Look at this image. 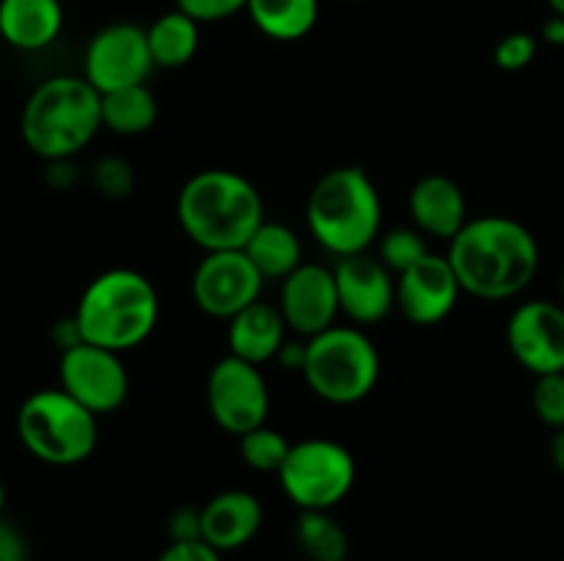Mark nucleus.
Here are the masks:
<instances>
[{
    "label": "nucleus",
    "instance_id": "58836bf2",
    "mask_svg": "<svg viewBox=\"0 0 564 561\" xmlns=\"http://www.w3.org/2000/svg\"><path fill=\"white\" fill-rule=\"evenodd\" d=\"M3 506H6V484L0 479V515H3Z\"/></svg>",
    "mask_w": 564,
    "mask_h": 561
},
{
    "label": "nucleus",
    "instance_id": "2f4dec72",
    "mask_svg": "<svg viewBox=\"0 0 564 561\" xmlns=\"http://www.w3.org/2000/svg\"><path fill=\"white\" fill-rule=\"evenodd\" d=\"M154 561H224V553H218L204 539H187V542H169Z\"/></svg>",
    "mask_w": 564,
    "mask_h": 561
},
{
    "label": "nucleus",
    "instance_id": "7ed1b4c3",
    "mask_svg": "<svg viewBox=\"0 0 564 561\" xmlns=\"http://www.w3.org/2000/svg\"><path fill=\"white\" fill-rule=\"evenodd\" d=\"M306 226L330 256L367 253L383 229V201L372 176L361 165L325 170L306 198Z\"/></svg>",
    "mask_w": 564,
    "mask_h": 561
},
{
    "label": "nucleus",
    "instance_id": "2eb2a0df",
    "mask_svg": "<svg viewBox=\"0 0 564 561\" xmlns=\"http://www.w3.org/2000/svg\"><path fill=\"white\" fill-rule=\"evenodd\" d=\"M460 280L449 258L430 251L413 267L397 275V308L402 317L419 328L441 324L460 302Z\"/></svg>",
    "mask_w": 564,
    "mask_h": 561
},
{
    "label": "nucleus",
    "instance_id": "e433bc0d",
    "mask_svg": "<svg viewBox=\"0 0 564 561\" xmlns=\"http://www.w3.org/2000/svg\"><path fill=\"white\" fill-rule=\"evenodd\" d=\"M549 457H551V462H554L556 471L564 473V429H556L554 438H551Z\"/></svg>",
    "mask_w": 564,
    "mask_h": 561
},
{
    "label": "nucleus",
    "instance_id": "a211bd4d",
    "mask_svg": "<svg viewBox=\"0 0 564 561\" xmlns=\"http://www.w3.org/2000/svg\"><path fill=\"white\" fill-rule=\"evenodd\" d=\"M262 522V501L248 490H224L202 506V539L218 553L246 548Z\"/></svg>",
    "mask_w": 564,
    "mask_h": 561
},
{
    "label": "nucleus",
    "instance_id": "7c9ffc66",
    "mask_svg": "<svg viewBox=\"0 0 564 561\" xmlns=\"http://www.w3.org/2000/svg\"><path fill=\"white\" fill-rule=\"evenodd\" d=\"M248 0H176V9L191 14L196 22H220L246 11Z\"/></svg>",
    "mask_w": 564,
    "mask_h": 561
},
{
    "label": "nucleus",
    "instance_id": "0eeeda50",
    "mask_svg": "<svg viewBox=\"0 0 564 561\" xmlns=\"http://www.w3.org/2000/svg\"><path fill=\"white\" fill-rule=\"evenodd\" d=\"M301 377L328 405H356L380 380V352L358 324H334L306 339Z\"/></svg>",
    "mask_w": 564,
    "mask_h": 561
},
{
    "label": "nucleus",
    "instance_id": "39448f33",
    "mask_svg": "<svg viewBox=\"0 0 564 561\" xmlns=\"http://www.w3.org/2000/svg\"><path fill=\"white\" fill-rule=\"evenodd\" d=\"M83 341L110 352L141 346L160 319V297L152 280L130 267H113L88 280L75 306Z\"/></svg>",
    "mask_w": 564,
    "mask_h": 561
},
{
    "label": "nucleus",
    "instance_id": "4468645a",
    "mask_svg": "<svg viewBox=\"0 0 564 561\" xmlns=\"http://www.w3.org/2000/svg\"><path fill=\"white\" fill-rule=\"evenodd\" d=\"M339 308L352 324H378L397 308V275L375 253L336 258L334 264Z\"/></svg>",
    "mask_w": 564,
    "mask_h": 561
},
{
    "label": "nucleus",
    "instance_id": "9b49d317",
    "mask_svg": "<svg viewBox=\"0 0 564 561\" xmlns=\"http://www.w3.org/2000/svg\"><path fill=\"white\" fill-rule=\"evenodd\" d=\"M154 61L149 53L147 28L135 22H113L97 31L83 55V77L99 94L141 86L152 75Z\"/></svg>",
    "mask_w": 564,
    "mask_h": 561
},
{
    "label": "nucleus",
    "instance_id": "c756f323",
    "mask_svg": "<svg viewBox=\"0 0 564 561\" xmlns=\"http://www.w3.org/2000/svg\"><path fill=\"white\" fill-rule=\"evenodd\" d=\"M538 58V36L527 31H512L501 36L494 47V64L501 72H521Z\"/></svg>",
    "mask_w": 564,
    "mask_h": 561
},
{
    "label": "nucleus",
    "instance_id": "1a4fd4ad",
    "mask_svg": "<svg viewBox=\"0 0 564 561\" xmlns=\"http://www.w3.org/2000/svg\"><path fill=\"white\" fill-rule=\"evenodd\" d=\"M209 418L229 435H246L268 424L270 388L262 366L224 355L207 374Z\"/></svg>",
    "mask_w": 564,
    "mask_h": 561
},
{
    "label": "nucleus",
    "instance_id": "412c9836",
    "mask_svg": "<svg viewBox=\"0 0 564 561\" xmlns=\"http://www.w3.org/2000/svg\"><path fill=\"white\" fill-rule=\"evenodd\" d=\"M147 42L154 69H182L196 58L202 44V22L182 9H171L147 28Z\"/></svg>",
    "mask_w": 564,
    "mask_h": 561
},
{
    "label": "nucleus",
    "instance_id": "f8f14e48",
    "mask_svg": "<svg viewBox=\"0 0 564 561\" xmlns=\"http://www.w3.org/2000/svg\"><path fill=\"white\" fill-rule=\"evenodd\" d=\"M264 278L246 251L204 253L191 278V295L198 311L229 322L262 295Z\"/></svg>",
    "mask_w": 564,
    "mask_h": 561
},
{
    "label": "nucleus",
    "instance_id": "423d86ee",
    "mask_svg": "<svg viewBox=\"0 0 564 561\" xmlns=\"http://www.w3.org/2000/svg\"><path fill=\"white\" fill-rule=\"evenodd\" d=\"M99 416L64 388L33 391L17 410V438L31 457L53 468H72L94 454Z\"/></svg>",
    "mask_w": 564,
    "mask_h": 561
},
{
    "label": "nucleus",
    "instance_id": "bb28decb",
    "mask_svg": "<svg viewBox=\"0 0 564 561\" xmlns=\"http://www.w3.org/2000/svg\"><path fill=\"white\" fill-rule=\"evenodd\" d=\"M430 253L427 237L416 229V226H400V229H391L386 234H380L378 240V258L391 270L394 275L405 273L408 267L424 258Z\"/></svg>",
    "mask_w": 564,
    "mask_h": 561
},
{
    "label": "nucleus",
    "instance_id": "c85d7f7f",
    "mask_svg": "<svg viewBox=\"0 0 564 561\" xmlns=\"http://www.w3.org/2000/svg\"><path fill=\"white\" fill-rule=\"evenodd\" d=\"M91 176L97 190L102 193L105 198H113V201L130 198L132 190H135V170H132V165L121 157L97 160Z\"/></svg>",
    "mask_w": 564,
    "mask_h": 561
},
{
    "label": "nucleus",
    "instance_id": "9d476101",
    "mask_svg": "<svg viewBox=\"0 0 564 561\" xmlns=\"http://www.w3.org/2000/svg\"><path fill=\"white\" fill-rule=\"evenodd\" d=\"M58 388L88 407L94 416H108L130 396V374L119 352L80 341L61 352Z\"/></svg>",
    "mask_w": 564,
    "mask_h": 561
},
{
    "label": "nucleus",
    "instance_id": "6ab92c4d",
    "mask_svg": "<svg viewBox=\"0 0 564 561\" xmlns=\"http://www.w3.org/2000/svg\"><path fill=\"white\" fill-rule=\"evenodd\" d=\"M286 330L290 328H286L281 308L257 300L229 319L226 346H229V355L262 366V363L275 361L286 341Z\"/></svg>",
    "mask_w": 564,
    "mask_h": 561
},
{
    "label": "nucleus",
    "instance_id": "72a5a7b5",
    "mask_svg": "<svg viewBox=\"0 0 564 561\" xmlns=\"http://www.w3.org/2000/svg\"><path fill=\"white\" fill-rule=\"evenodd\" d=\"M0 561H28L25 537L3 517H0Z\"/></svg>",
    "mask_w": 564,
    "mask_h": 561
},
{
    "label": "nucleus",
    "instance_id": "f03ea898",
    "mask_svg": "<svg viewBox=\"0 0 564 561\" xmlns=\"http://www.w3.org/2000/svg\"><path fill=\"white\" fill-rule=\"evenodd\" d=\"M176 220L204 253L242 251L264 223V201L251 179L229 168L193 174L176 196Z\"/></svg>",
    "mask_w": 564,
    "mask_h": 561
},
{
    "label": "nucleus",
    "instance_id": "4c0bfd02",
    "mask_svg": "<svg viewBox=\"0 0 564 561\" xmlns=\"http://www.w3.org/2000/svg\"><path fill=\"white\" fill-rule=\"evenodd\" d=\"M549 6H551V14L564 16V0H549Z\"/></svg>",
    "mask_w": 564,
    "mask_h": 561
},
{
    "label": "nucleus",
    "instance_id": "473e14b6",
    "mask_svg": "<svg viewBox=\"0 0 564 561\" xmlns=\"http://www.w3.org/2000/svg\"><path fill=\"white\" fill-rule=\"evenodd\" d=\"M202 539V509L182 506L169 517V542H187Z\"/></svg>",
    "mask_w": 564,
    "mask_h": 561
},
{
    "label": "nucleus",
    "instance_id": "ddd939ff",
    "mask_svg": "<svg viewBox=\"0 0 564 561\" xmlns=\"http://www.w3.org/2000/svg\"><path fill=\"white\" fill-rule=\"evenodd\" d=\"M507 346L534 377L564 372V306L554 300H527L510 314Z\"/></svg>",
    "mask_w": 564,
    "mask_h": 561
},
{
    "label": "nucleus",
    "instance_id": "cd10ccee",
    "mask_svg": "<svg viewBox=\"0 0 564 561\" xmlns=\"http://www.w3.org/2000/svg\"><path fill=\"white\" fill-rule=\"evenodd\" d=\"M532 410L538 421L551 427L554 432L564 429V372L534 377Z\"/></svg>",
    "mask_w": 564,
    "mask_h": 561
},
{
    "label": "nucleus",
    "instance_id": "f257e3e1",
    "mask_svg": "<svg viewBox=\"0 0 564 561\" xmlns=\"http://www.w3.org/2000/svg\"><path fill=\"white\" fill-rule=\"evenodd\" d=\"M446 258L466 295L499 302L529 289L540 270V242L521 220L482 215L452 237Z\"/></svg>",
    "mask_w": 564,
    "mask_h": 561
},
{
    "label": "nucleus",
    "instance_id": "5701e85b",
    "mask_svg": "<svg viewBox=\"0 0 564 561\" xmlns=\"http://www.w3.org/2000/svg\"><path fill=\"white\" fill-rule=\"evenodd\" d=\"M253 28L273 42H297L319 20V0H248Z\"/></svg>",
    "mask_w": 564,
    "mask_h": 561
},
{
    "label": "nucleus",
    "instance_id": "393cba45",
    "mask_svg": "<svg viewBox=\"0 0 564 561\" xmlns=\"http://www.w3.org/2000/svg\"><path fill=\"white\" fill-rule=\"evenodd\" d=\"M295 544L308 561H347L350 556V537L328 509H308L297 515Z\"/></svg>",
    "mask_w": 564,
    "mask_h": 561
},
{
    "label": "nucleus",
    "instance_id": "a878e982",
    "mask_svg": "<svg viewBox=\"0 0 564 561\" xmlns=\"http://www.w3.org/2000/svg\"><path fill=\"white\" fill-rule=\"evenodd\" d=\"M290 440H286L279 429L268 427V424L240 435V457L251 471L279 473L286 454H290Z\"/></svg>",
    "mask_w": 564,
    "mask_h": 561
},
{
    "label": "nucleus",
    "instance_id": "aec40b11",
    "mask_svg": "<svg viewBox=\"0 0 564 561\" xmlns=\"http://www.w3.org/2000/svg\"><path fill=\"white\" fill-rule=\"evenodd\" d=\"M64 28L61 0H0V38L22 53L50 47Z\"/></svg>",
    "mask_w": 564,
    "mask_h": 561
},
{
    "label": "nucleus",
    "instance_id": "b1692460",
    "mask_svg": "<svg viewBox=\"0 0 564 561\" xmlns=\"http://www.w3.org/2000/svg\"><path fill=\"white\" fill-rule=\"evenodd\" d=\"M158 113V97L147 82L102 94V130H110L113 135H143L154 127Z\"/></svg>",
    "mask_w": 564,
    "mask_h": 561
},
{
    "label": "nucleus",
    "instance_id": "f704fd0d",
    "mask_svg": "<svg viewBox=\"0 0 564 561\" xmlns=\"http://www.w3.org/2000/svg\"><path fill=\"white\" fill-rule=\"evenodd\" d=\"M275 361L284 369H290V372H301L303 361H306V341H284Z\"/></svg>",
    "mask_w": 564,
    "mask_h": 561
},
{
    "label": "nucleus",
    "instance_id": "6e6552de",
    "mask_svg": "<svg viewBox=\"0 0 564 561\" xmlns=\"http://www.w3.org/2000/svg\"><path fill=\"white\" fill-rule=\"evenodd\" d=\"M286 498L301 512L334 509L356 487V457L330 438H306L292 443L284 465L275 473Z\"/></svg>",
    "mask_w": 564,
    "mask_h": 561
},
{
    "label": "nucleus",
    "instance_id": "dca6fc26",
    "mask_svg": "<svg viewBox=\"0 0 564 561\" xmlns=\"http://www.w3.org/2000/svg\"><path fill=\"white\" fill-rule=\"evenodd\" d=\"M279 308L292 333L301 339L334 328L341 314L339 292H336L334 267L317 262H303L295 273L281 280Z\"/></svg>",
    "mask_w": 564,
    "mask_h": 561
},
{
    "label": "nucleus",
    "instance_id": "4be33fe9",
    "mask_svg": "<svg viewBox=\"0 0 564 561\" xmlns=\"http://www.w3.org/2000/svg\"><path fill=\"white\" fill-rule=\"evenodd\" d=\"M242 251L264 280H284L303 264L301 237L290 226L273 223V220H264Z\"/></svg>",
    "mask_w": 564,
    "mask_h": 561
},
{
    "label": "nucleus",
    "instance_id": "f3484780",
    "mask_svg": "<svg viewBox=\"0 0 564 561\" xmlns=\"http://www.w3.org/2000/svg\"><path fill=\"white\" fill-rule=\"evenodd\" d=\"M408 215L411 223L424 237L449 242L468 223L466 193L452 176L427 174L408 193Z\"/></svg>",
    "mask_w": 564,
    "mask_h": 561
},
{
    "label": "nucleus",
    "instance_id": "20e7f679",
    "mask_svg": "<svg viewBox=\"0 0 564 561\" xmlns=\"http://www.w3.org/2000/svg\"><path fill=\"white\" fill-rule=\"evenodd\" d=\"M102 130V94L77 75L39 82L25 99L20 135L44 163L75 160Z\"/></svg>",
    "mask_w": 564,
    "mask_h": 561
},
{
    "label": "nucleus",
    "instance_id": "c9c22d12",
    "mask_svg": "<svg viewBox=\"0 0 564 561\" xmlns=\"http://www.w3.org/2000/svg\"><path fill=\"white\" fill-rule=\"evenodd\" d=\"M540 36H543V42H549L551 47H562L564 50V16L551 14L549 20H545Z\"/></svg>",
    "mask_w": 564,
    "mask_h": 561
}]
</instances>
